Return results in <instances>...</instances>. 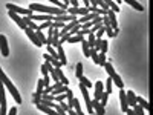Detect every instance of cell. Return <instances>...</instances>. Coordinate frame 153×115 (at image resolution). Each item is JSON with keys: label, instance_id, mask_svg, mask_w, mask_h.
<instances>
[{"label": "cell", "instance_id": "cell-21", "mask_svg": "<svg viewBox=\"0 0 153 115\" xmlns=\"http://www.w3.org/2000/svg\"><path fill=\"white\" fill-rule=\"evenodd\" d=\"M55 71H57V75H58V80H60V83L61 85H69V80L66 78V75L63 74V71H61V68H55Z\"/></svg>", "mask_w": 153, "mask_h": 115}, {"label": "cell", "instance_id": "cell-35", "mask_svg": "<svg viewBox=\"0 0 153 115\" xmlns=\"http://www.w3.org/2000/svg\"><path fill=\"white\" fill-rule=\"evenodd\" d=\"M104 32H106V28H104V26H101V28L96 31V38H101L103 35H104Z\"/></svg>", "mask_w": 153, "mask_h": 115}, {"label": "cell", "instance_id": "cell-12", "mask_svg": "<svg viewBox=\"0 0 153 115\" xmlns=\"http://www.w3.org/2000/svg\"><path fill=\"white\" fill-rule=\"evenodd\" d=\"M119 103H121V111L125 114V111H127V98H125V91H124V87H121L119 89Z\"/></svg>", "mask_w": 153, "mask_h": 115}, {"label": "cell", "instance_id": "cell-24", "mask_svg": "<svg viewBox=\"0 0 153 115\" xmlns=\"http://www.w3.org/2000/svg\"><path fill=\"white\" fill-rule=\"evenodd\" d=\"M112 86H113V81H112L110 77H107V81L104 85V91L107 92V94H110V92H112Z\"/></svg>", "mask_w": 153, "mask_h": 115}, {"label": "cell", "instance_id": "cell-10", "mask_svg": "<svg viewBox=\"0 0 153 115\" xmlns=\"http://www.w3.org/2000/svg\"><path fill=\"white\" fill-rule=\"evenodd\" d=\"M9 17L12 19L15 23H17L21 29H25L26 28V25H25V21H23V19H21V15L20 14H17V12H14V11H9Z\"/></svg>", "mask_w": 153, "mask_h": 115}, {"label": "cell", "instance_id": "cell-14", "mask_svg": "<svg viewBox=\"0 0 153 115\" xmlns=\"http://www.w3.org/2000/svg\"><path fill=\"white\" fill-rule=\"evenodd\" d=\"M92 107H94V111H95V114H98V115H104L106 114V111H104V106L100 103V100H92Z\"/></svg>", "mask_w": 153, "mask_h": 115}, {"label": "cell", "instance_id": "cell-9", "mask_svg": "<svg viewBox=\"0 0 153 115\" xmlns=\"http://www.w3.org/2000/svg\"><path fill=\"white\" fill-rule=\"evenodd\" d=\"M68 14H74V15H84L87 12H90L89 11V6H83V8H80V6H75V8H68Z\"/></svg>", "mask_w": 153, "mask_h": 115}, {"label": "cell", "instance_id": "cell-25", "mask_svg": "<svg viewBox=\"0 0 153 115\" xmlns=\"http://www.w3.org/2000/svg\"><path fill=\"white\" fill-rule=\"evenodd\" d=\"M35 34H37V37H38V40L41 42V45H46V35L43 34V31H41V29H37Z\"/></svg>", "mask_w": 153, "mask_h": 115}, {"label": "cell", "instance_id": "cell-22", "mask_svg": "<svg viewBox=\"0 0 153 115\" xmlns=\"http://www.w3.org/2000/svg\"><path fill=\"white\" fill-rule=\"evenodd\" d=\"M104 3L109 6V9H112L113 12H119V5H116V2H115V0H104Z\"/></svg>", "mask_w": 153, "mask_h": 115}, {"label": "cell", "instance_id": "cell-27", "mask_svg": "<svg viewBox=\"0 0 153 115\" xmlns=\"http://www.w3.org/2000/svg\"><path fill=\"white\" fill-rule=\"evenodd\" d=\"M107 49H109V42L107 40H101V48H100V51L98 52H107Z\"/></svg>", "mask_w": 153, "mask_h": 115}, {"label": "cell", "instance_id": "cell-1", "mask_svg": "<svg viewBox=\"0 0 153 115\" xmlns=\"http://www.w3.org/2000/svg\"><path fill=\"white\" fill-rule=\"evenodd\" d=\"M28 8L32 11V12H43V14H52V15L66 14V9L54 8V6H46V5H40V3H31Z\"/></svg>", "mask_w": 153, "mask_h": 115}, {"label": "cell", "instance_id": "cell-39", "mask_svg": "<svg viewBox=\"0 0 153 115\" xmlns=\"http://www.w3.org/2000/svg\"><path fill=\"white\" fill-rule=\"evenodd\" d=\"M118 34H119V28H115L113 29V37H116Z\"/></svg>", "mask_w": 153, "mask_h": 115}, {"label": "cell", "instance_id": "cell-5", "mask_svg": "<svg viewBox=\"0 0 153 115\" xmlns=\"http://www.w3.org/2000/svg\"><path fill=\"white\" fill-rule=\"evenodd\" d=\"M6 94H5V85L0 80V115H6Z\"/></svg>", "mask_w": 153, "mask_h": 115}, {"label": "cell", "instance_id": "cell-37", "mask_svg": "<svg viewBox=\"0 0 153 115\" xmlns=\"http://www.w3.org/2000/svg\"><path fill=\"white\" fill-rule=\"evenodd\" d=\"M106 32H107V37H113V28L112 26H104Z\"/></svg>", "mask_w": 153, "mask_h": 115}, {"label": "cell", "instance_id": "cell-2", "mask_svg": "<svg viewBox=\"0 0 153 115\" xmlns=\"http://www.w3.org/2000/svg\"><path fill=\"white\" fill-rule=\"evenodd\" d=\"M0 80H2V83L5 85V87H6V89L9 91V94L12 95V98L15 100V103H17V105H20V103H21V95H20V92L17 91V87H15L12 83H11V80L6 77V74L3 72L2 68H0Z\"/></svg>", "mask_w": 153, "mask_h": 115}, {"label": "cell", "instance_id": "cell-13", "mask_svg": "<svg viewBox=\"0 0 153 115\" xmlns=\"http://www.w3.org/2000/svg\"><path fill=\"white\" fill-rule=\"evenodd\" d=\"M103 92H104V83H103V81H96L95 83V94H94L95 100H100Z\"/></svg>", "mask_w": 153, "mask_h": 115}, {"label": "cell", "instance_id": "cell-32", "mask_svg": "<svg viewBox=\"0 0 153 115\" xmlns=\"http://www.w3.org/2000/svg\"><path fill=\"white\" fill-rule=\"evenodd\" d=\"M49 2L54 3V5H57V6L61 8V9H68V8H69V6H66V5H64L63 2H60V0H49Z\"/></svg>", "mask_w": 153, "mask_h": 115}, {"label": "cell", "instance_id": "cell-36", "mask_svg": "<svg viewBox=\"0 0 153 115\" xmlns=\"http://www.w3.org/2000/svg\"><path fill=\"white\" fill-rule=\"evenodd\" d=\"M48 62H45V64H43V66H41V74L43 75H49V71H48Z\"/></svg>", "mask_w": 153, "mask_h": 115}, {"label": "cell", "instance_id": "cell-7", "mask_svg": "<svg viewBox=\"0 0 153 115\" xmlns=\"http://www.w3.org/2000/svg\"><path fill=\"white\" fill-rule=\"evenodd\" d=\"M25 32H26V35L29 37V40L34 43L37 48H40V46H41V42L38 40V37H37V34H35V31H34V29H31V28H28V26H26V28H25Z\"/></svg>", "mask_w": 153, "mask_h": 115}, {"label": "cell", "instance_id": "cell-11", "mask_svg": "<svg viewBox=\"0 0 153 115\" xmlns=\"http://www.w3.org/2000/svg\"><path fill=\"white\" fill-rule=\"evenodd\" d=\"M43 57H45V62H48V63H51L52 64V66L54 68H61L63 66V63L61 62H60V60L58 58H54L52 55H49V54H43Z\"/></svg>", "mask_w": 153, "mask_h": 115}, {"label": "cell", "instance_id": "cell-30", "mask_svg": "<svg viewBox=\"0 0 153 115\" xmlns=\"http://www.w3.org/2000/svg\"><path fill=\"white\" fill-rule=\"evenodd\" d=\"M132 109H133V114H136V115H143V114H144V109L141 107L138 103H136V105H135Z\"/></svg>", "mask_w": 153, "mask_h": 115}, {"label": "cell", "instance_id": "cell-38", "mask_svg": "<svg viewBox=\"0 0 153 115\" xmlns=\"http://www.w3.org/2000/svg\"><path fill=\"white\" fill-rule=\"evenodd\" d=\"M8 114H9V115H15V114H17V107H15V106L11 107L9 111H8Z\"/></svg>", "mask_w": 153, "mask_h": 115}, {"label": "cell", "instance_id": "cell-16", "mask_svg": "<svg viewBox=\"0 0 153 115\" xmlns=\"http://www.w3.org/2000/svg\"><path fill=\"white\" fill-rule=\"evenodd\" d=\"M57 54H58V60L63 63V66L68 63V58H66V54H64V49H63V45H58L57 48Z\"/></svg>", "mask_w": 153, "mask_h": 115}, {"label": "cell", "instance_id": "cell-20", "mask_svg": "<svg viewBox=\"0 0 153 115\" xmlns=\"http://www.w3.org/2000/svg\"><path fill=\"white\" fill-rule=\"evenodd\" d=\"M123 2H125L127 5H130V6L135 8L136 11H139V12H144V6H143V5H139L136 0H123Z\"/></svg>", "mask_w": 153, "mask_h": 115}, {"label": "cell", "instance_id": "cell-26", "mask_svg": "<svg viewBox=\"0 0 153 115\" xmlns=\"http://www.w3.org/2000/svg\"><path fill=\"white\" fill-rule=\"evenodd\" d=\"M78 80H80V83H83V85L87 87V89H90V87H92V81H90L89 78H86V77H83V75H81Z\"/></svg>", "mask_w": 153, "mask_h": 115}, {"label": "cell", "instance_id": "cell-18", "mask_svg": "<svg viewBox=\"0 0 153 115\" xmlns=\"http://www.w3.org/2000/svg\"><path fill=\"white\" fill-rule=\"evenodd\" d=\"M136 103H138V105H139L141 107H143V109H144L145 112H149V111H150L149 101H147L145 98H143V97H138V95H136Z\"/></svg>", "mask_w": 153, "mask_h": 115}, {"label": "cell", "instance_id": "cell-4", "mask_svg": "<svg viewBox=\"0 0 153 115\" xmlns=\"http://www.w3.org/2000/svg\"><path fill=\"white\" fill-rule=\"evenodd\" d=\"M80 91H81V94H83V98H84L87 114H94L95 111H94V107H92V100H90V97H89V91H87V87H86L83 83H80Z\"/></svg>", "mask_w": 153, "mask_h": 115}, {"label": "cell", "instance_id": "cell-6", "mask_svg": "<svg viewBox=\"0 0 153 115\" xmlns=\"http://www.w3.org/2000/svg\"><path fill=\"white\" fill-rule=\"evenodd\" d=\"M6 8H8V11H14V12H17L20 15H31L32 14V11L29 8L17 6V5H12V3H6Z\"/></svg>", "mask_w": 153, "mask_h": 115}, {"label": "cell", "instance_id": "cell-3", "mask_svg": "<svg viewBox=\"0 0 153 115\" xmlns=\"http://www.w3.org/2000/svg\"><path fill=\"white\" fill-rule=\"evenodd\" d=\"M103 66H104V69L107 71V75L110 77V78H112V81H113V83L119 87V89H121V87H124V81L121 80V77H119V74H116V71L113 69V66H112L110 63H107V62H106L104 64H103Z\"/></svg>", "mask_w": 153, "mask_h": 115}, {"label": "cell", "instance_id": "cell-15", "mask_svg": "<svg viewBox=\"0 0 153 115\" xmlns=\"http://www.w3.org/2000/svg\"><path fill=\"white\" fill-rule=\"evenodd\" d=\"M125 98H127V105L129 106H135L136 105V94L133 91H125Z\"/></svg>", "mask_w": 153, "mask_h": 115}, {"label": "cell", "instance_id": "cell-28", "mask_svg": "<svg viewBox=\"0 0 153 115\" xmlns=\"http://www.w3.org/2000/svg\"><path fill=\"white\" fill-rule=\"evenodd\" d=\"M104 63H106V54L104 52H98V64L103 66Z\"/></svg>", "mask_w": 153, "mask_h": 115}, {"label": "cell", "instance_id": "cell-23", "mask_svg": "<svg viewBox=\"0 0 153 115\" xmlns=\"http://www.w3.org/2000/svg\"><path fill=\"white\" fill-rule=\"evenodd\" d=\"M81 45H83V55L84 57H90V54H89V51H90V48H89V45H87V40H81Z\"/></svg>", "mask_w": 153, "mask_h": 115}, {"label": "cell", "instance_id": "cell-29", "mask_svg": "<svg viewBox=\"0 0 153 115\" xmlns=\"http://www.w3.org/2000/svg\"><path fill=\"white\" fill-rule=\"evenodd\" d=\"M43 89H45V83H43V80H38L37 81V94H43Z\"/></svg>", "mask_w": 153, "mask_h": 115}, {"label": "cell", "instance_id": "cell-17", "mask_svg": "<svg viewBox=\"0 0 153 115\" xmlns=\"http://www.w3.org/2000/svg\"><path fill=\"white\" fill-rule=\"evenodd\" d=\"M35 106L38 107V111L46 112V114H49V115H55V114H57L55 109H52V107H49V106H46V105H43V103H38V105H35Z\"/></svg>", "mask_w": 153, "mask_h": 115}, {"label": "cell", "instance_id": "cell-33", "mask_svg": "<svg viewBox=\"0 0 153 115\" xmlns=\"http://www.w3.org/2000/svg\"><path fill=\"white\" fill-rule=\"evenodd\" d=\"M83 66H84L83 63H78V64H76V69H75V72H76V77H78V78H80L81 75H83Z\"/></svg>", "mask_w": 153, "mask_h": 115}, {"label": "cell", "instance_id": "cell-31", "mask_svg": "<svg viewBox=\"0 0 153 115\" xmlns=\"http://www.w3.org/2000/svg\"><path fill=\"white\" fill-rule=\"evenodd\" d=\"M109 95H110V94H107L106 91L103 92V95H101V98H100V103H101L103 106H106V105H107V98H109Z\"/></svg>", "mask_w": 153, "mask_h": 115}, {"label": "cell", "instance_id": "cell-34", "mask_svg": "<svg viewBox=\"0 0 153 115\" xmlns=\"http://www.w3.org/2000/svg\"><path fill=\"white\" fill-rule=\"evenodd\" d=\"M51 25H52V20H45L40 26H38V29H46V28H49Z\"/></svg>", "mask_w": 153, "mask_h": 115}, {"label": "cell", "instance_id": "cell-19", "mask_svg": "<svg viewBox=\"0 0 153 115\" xmlns=\"http://www.w3.org/2000/svg\"><path fill=\"white\" fill-rule=\"evenodd\" d=\"M72 107L76 115H83V107H81V103L80 100H76V98H72Z\"/></svg>", "mask_w": 153, "mask_h": 115}, {"label": "cell", "instance_id": "cell-8", "mask_svg": "<svg viewBox=\"0 0 153 115\" xmlns=\"http://www.w3.org/2000/svg\"><path fill=\"white\" fill-rule=\"evenodd\" d=\"M0 52H2L3 57L9 55V46H8V40L3 34H0Z\"/></svg>", "mask_w": 153, "mask_h": 115}]
</instances>
